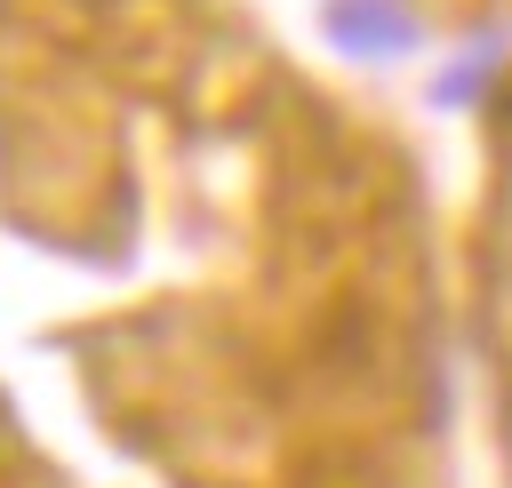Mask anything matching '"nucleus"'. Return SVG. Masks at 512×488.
Returning <instances> with one entry per match:
<instances>
[{
    "label": "nucleus",
    "mask_w": 512,
    "mask_h": 488,
    "mask_svg": "<svg viewBox=\"0 0 512 488\" xmlns=\"http://www.w3.org/2000/svg\"><path fill=\"white\" fill-rule=\"evenodd\" d=\"M328 32H336L352 56H384V48H400L416 24H408L400 0H336V8H328Z\"/></svg>",
    "instance_id": "1"
}]
</instances>
